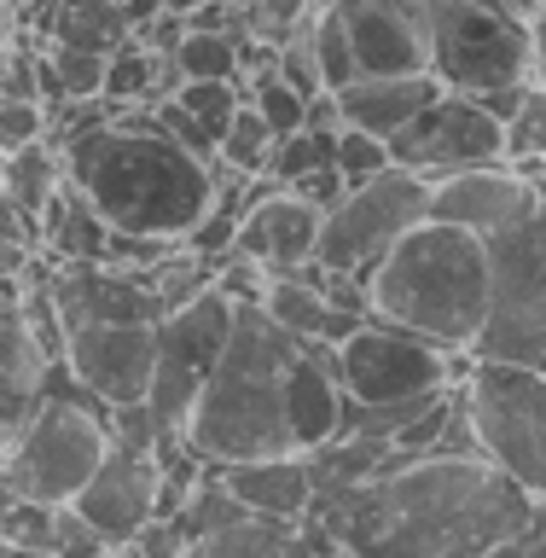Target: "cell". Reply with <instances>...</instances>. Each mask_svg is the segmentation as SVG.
Returning a JSON list of instances; mask_svg holds the SVG:
<instances>
[{
	"label": "cell",
	"instance_id": "cell-13",
	"mask_svg": "<svg viewBox=\"0 0 546 558\" xmlns=\"http://www.w3.org/2000/svg\"><path fill=\"white\" fill-rule=\"evenodd\" d=\"M64 366L99 408H129L151 396L157 366V326L139 320H94L64 338Z\"/></svg>",
	"mask_w": 546,
	"mask_h": 558
},
{
	"label": "cell",
	"instance_id": "cell-36",
	"mask_svg": "<svg viewBox=\"0 0 546 558\" xmlns=\"http://www.w3.org/2000/svg\"><path fill=\"white\" fill-rule=\"evenodd\" d=\"M47 134V105L41 99H0V157L29 146Z\"/></svg>",
	"mask_w": 546,
	"mask_h": 558
},
{
	"label": "cell",
	"instance_id": "cell-10",
	"mask_svg": "<svg viewBox=\"0 0 546 558\" xmlns=\"http://www.w3.org/2000/svg\"><path fill=\"white\" fill-rule=\"evenodd\" d=\"M331 366H338V384L355 408H401V401L448 390V384H460V373H465L460 355L436 349L430 338H418L408 326L378 320V314L343 349H331Z\"/></svg>",
	"mask_w": 546,
	"mask_h": 558
},
{
	"label": "cell",
	"instance_id": "cell-45",
	"mask_svg": "<svg viewBox=\"0 0 546 558\" xmlns=\"http://www.w3.org/2000/svg\"><path fill=\"white\" fill-rule=\"evenodd\" d=\"M221 7H233V12H251V7H256V0H221Z\"/></svg>",
	"mask_w": 546,
	"mask_h": 558
},
{
	"label": "cell",
	"instance_id": "cell-30",
	"mask_svg": "<svg viewBox=\"0 0 546 558\" xmlns=\"http://www.w3.org/2000/svg\"><path fill=\"white\" fill-rule=\"evenodd\" d=\"M308 41H314V52H320V76H326L331 94L361 76V70H355V52H349V35H343V24H338V12H331V7L308 17Z\"/></svg>",
	"mask_w": 546,
	"mask_h": 558
},
{
	"label": "cell",
	"instance_id": "cell-14",
	"mask_svg": "<svg viewBox=\"0 0 546 558\" xmlns=\"http://www.w3.org/2000/svg\"><path fill=\"white\" fill-rule=\"evenodd\" d=\"M70 506L87 518V530L105 547H129L151 518H163V471H157V453L111 442V453L99 460V471L87 477V488Z\"/></svg>",
	"mask_w": 546,
	"mask_h": 558
},
{
	"label": "cell",
	"instance_id": "cell-32",
	"mask_svg": "<svg viewBox=\"0 0 546 558\" xmlns=\"http://www.w3.org/2000/svg\"><path fill=\"white\" fill-rule=\"evenodd\" d=\"M396 157H390V140H378V134H366V129H338V169H343V181L349 186H361V181H373L378 169H390Z\"/></svg>",
	"mask_w": 546,
	"mask_h": 558
},
{
	"label": "cell",
	"instance_id": "cell-23",
	"mask_svg": "<svg viewBox=\"0 0 546 558\" xmlns=\"http://www.w3.org/2000/svg\"><path fill=\"white\" fill-rule=\"evenodd\" d=\"M41 221H47L41 239L52 244V251H59V262H105V251H111V233H117V227L105 221L99 209L87 204L70 181L47 198Z\"/></svg>",
	"mask_w": 546,
	"mask_h": 558
},
{
	"label": "cell",
	"instance_id": "cell-24",
	"mask_svg": "<svg viewBox=\"0 0 546 558\" xmlns=\"http://www.w3.org/2000/svg\"><path fill=\"white\" fill-rule=\"evenodd\" d=\"M59 186H64V151L52 146L47 134L0 157V192H7V198L24 209V216L41 221V209H47V198H52Z\"/></svg>",
	"mask_w": 546,
	"mask_h": 558
},
{
	"label": "cell",
	"instance_id": "cell-29",
	"mask_svg": "<svg viewBox=\"0 0 546 558\" xmlns=\"http://www.w3.org/2000/svg\"><path fill=\"white\" fill-rule=\"evenodd\" d=\"M338 163V129H296L286 140H274V157H268V174L279 186H291L296 174L308 169H326Z\"/></svg>",
	"mask_w": 546,
	"mask_h": 558
},
{
	"label": "cell",
	"instance_id": "cell-35",
	"mask_svg": "<svg viewBox=\"0 0 546 558\" xmlns=\"http://www.w3.org/2000/svg\"><path fill=\"white\" fill-rule=\"evenodd\" d=\"M308 17H314V0H256V7L244 12V29L268 35V41H291Z\"/></svg>",
	"mask_w": 546,
	"mask_h": 558
},
{
	"label": "cell",
	"instance_id": "cell-8",
	"mask_svg": "<svg viewBox=\"0 0 546 558\" xmlns=\"http://www.w3.org/2000/svg\"><path fill=\"white\" fill-rule=\"evenodd\" d=\"M430 12V76L448 94H488L530 82V17L495 0H425Z\"/></svg>",
	"mask_w": 546,
	"mask_h": 558
},
{
	"label": "cell",
	"instance_id": "cell-27",
	"mask_svg": "<svg viewBox=\"0 0 546 558\" xmlns=\"http://www.w3.org/2000/svg\"><path fill=\"white\" fill-rule=\"evenodd\" d=\"M262 308H268L291 338H314V331H320V314H326V296H320V286H308V279H296V274H274Z\"/></svg>",
	"mask_w": 546,
	"mask_h": 558
},
{
	"label": "cell",
	"instance_id": "cell-22",
	"mask_svg": "<svg viewBox=\"0 0 546 558\" xmlns=\"http://www.w3.org/2000/svg\"><path fill=\"white\" fill-rule=\"evenodd\" d=\"M24 24H41V41H59V47H87V52H111L122 41H134L129 17H122L117 0H41V12L24 7L17 12Z\"/></svg>",
	"mask_w": 546,
	"mask_h": 558
},
{
	"label": "cell",
	"instance_id": "cell-7",
	"mask_svg": "<svg viewBox=\"0 0 546 558\" xmlns=\"http://www.w3.org/2000/svg\"><path fill=\"white\" fill-rule=\"evenodd\" d=\"M488 251V314L471 343L477 361L535 366L546 349V204L483 239Z\"/></svg>",
	"mask_w": 546,
	"mask_h": 558
},
{
	"label": "cell",
	"instance_id": "cell-28",
	"mask_svg": "<svg viewBox=\"0 0 546 558\" xmlns=\"http://www.w3.org/2000/svg\"><path fill=\"white\" fill-rule=\"evenodd\" d=\"M41 64L52 70L64 99H105V52H87V47H59V41H41Z\"/></svg>",
	"mask_w": 546,
	"mask_h": 558
},
{
	"label": "cell",
	"instance_id": "cell-11",
	"mask_svg": "<svg viewBox=\"0 0 546 558\" xmlns=\"http://www.w3.org/2000/svg\"><path fill=\"white\" fill-rule=\"evenodd\" d=\"M233 314H239V303L209 279L198 296H186L181 308H169L163 320H157V366H151V396H146L157 425L186 430L192 401H198L204 378L216 373V361L227 349Z\"/></svg>",
	"mask_w": 546,
	"mask_h": 558
},
{
	"label": "cell",
	"instance_id": "cell-15",
	"mask_svg": "<svg viewBox=\"0 0 546 558\" xmlns=\"http://www.w3.org/2000/svg\"><path fill=\"white\" fill-rule=\"evenodd\" d=\"M361 76H418L430 70V12L425 0H338Z\"/></svg>",
	"mask_w": 546,
	"mask_h": 558
},
{
	"label": "cell",
	"instance_id": "cell-33",
	"mask_svg": "<svg viewBox=\"0 0 546 558\" xmlns=\"http://www.w3.org/2000/svg\"><path fill=\"white\" fill-rule=\"evenodd\" d=\"M174 99H181L216 140H221V129H227V117L244 105V99H239V82H181V87H174Z\"/></svg>",
	"mask_w": 546,
	"mask_h": 558
},
{
	"label": "cell",
	"instance_id": "cell-5",
	"mask_svg": "<svg viewBox=\"0 0 546 558\" xmlns=\"http://www.w3.org/2000/svg\"><path fill=\"white\" fill-rule=\"evenodd\" d=\"M94 396L70 378L64 361L47 366V396L35 418L17 430V442L7 448V488L47 506H70L87 488V477L99 471V460L111 453V425Z\"/></svg>",
	"mask_w": 546,
	"mask_h": 558
},
{
	"label": "cell",
	"instance_id": "cell-1",
	"mask_svg": "<svg viewBox=\"0 0 546 558\" xmlns=\"http://www.w3.org/2000/svg\"><path fill=\"white\" fill-rule=\"evenodd\" d=\"M541 500L488 453H413L373 477L320 488L308 518L355 558H483L523 535Z\"/></svg>",
	"mask_w": 546,
	"mask_h": 558
},
{
	"label": "cell",
	"instance_id": "cell-6",
	"mask_svg": "<svg viewBox=\"0 0 546 558\" xmlns=\"http://www.w3.org/2000/svg\"><path fill=\"white\" fill-rule=\"evenodd\" d=\"M460 401L477 436V453H488L518 488L546 506V373L518 361H465Z\"/></svg>",
	"mask_w": 546,
	"mask_h": 558
},
{
	"label": "cell",
	"instance_id": "cell-18",
	"mask_svg": "<svg viewBox=\"0 0 546 558\" xmlns=\"http://www.w3.org/2000/svg\"><path fill=\"white\" fill-rule=\"evenodd\" d=\"M314 244H320V209L308 198H296L291 186H279L262 204L244 209L233 251L256 256L268 274H291L303 262H314Z\"/></svg>",
	"mask_w": 546,
	"mask_h": 558
},
{
	"label": "cell",
	"instance_id": "cell-19",
	"mask_svg": "<svg viewBox=\"0 0 546 558\" xmlns=\"http://www.w3.org/2000/svg\"><path fill=\"white\" fill-rule=\"evenodd\" d=\"M216 477L233 488V500L256 518H308L314 506V477L308 453H262V460H227L209 465Z\"/></svg>",
	"mask_w": 546,
	"mask_h": 558
},
{
	"label": "cell",
	"instance_id": "cell-21",
	"mask_svg": "<svg viewBox=\"0 0 546 558\" xmlns=\"http://www.w3.org/2000/svg\"><path fill=\"white\" fill-rule=\"evenodd\" d=\"M436 94H442V82H436L430 70H418V76H355L349 87H338V105H343L349 129L390 140V134L408 129Z\"/></svg>",
	"mask_w": 546,
	"mask_h": 558
},
{
	"label": "cell",
	"instance_id": "cell-17",
	"mask_svg": "<svg viewBox=\"0 0 546 558\" xmlns=\"http://www.w3.org/2000/svg\"><path fill=\"white\" fill-rule=\"evenodd\" d=\"M530 209H535V186L512 163H477V169H453L430 181V221L465 227L477 239L512 227Z\"/></svg>",
	"mask_w": 546,
	"mask_h": 558
},
{
	"label": "cell",
	"instance_id": "cell-46",
	"mask_svg": "<svg viewBox=\"0 0 546 558\" xmlns=\"http://www.w3.org/2000/svg\"><path fill=\"white\" fill-rule=\"evenodd\" d=\"M24 7H35V0H7V12H24Z\"/></svg>",
	"mask_w": 546,
	"mask_h": 558
},
{
	"label": "cell",
	"instance_id": "cell-16",
	"mask_svg": "<svg viewBox=\"0 0 546 558\" xmlns=\"http://www.w3.org/2000/svg\"><path fill=\"white\" fill-rule=\"evenodd\" d=\"M47 343L35 338L29 308H24V279H0V448L17 442V430L35 418L47 396Z\"/></svg>",
	"mask_w": 546,
	"mask_h": 558
},
{
	"label": "cell",
	"instance_id": "cell-31",
	"mask_svg": "<svg viewBox=\"0 0 546 558\" xmlns=\"http://www.w3.org/2000/svg\"><path fill=\"white\" fill-rule=\"evenodd\" d=\"M523 157H546V87L535 82L518 111L506 117V163H523Z\"/></svg>",
	"mask_w": 546,
	"mask_h": 558
},
{
	"label": "cell",
	"instance_id": "cell-40",
	"mask_svg": "<svg viewBox=\"0 0 546 558\" xmlns=\"http://www.w3.org/2000/svg\"><path fill=\"white\" fill-rule=\"evenodd\" d=\"M308 129H343V105H338V94H314L308 99Z\"/></svg>",
	"mask_w": 546,
	"mask_h": 558
},
{
	"label": "cell",
	"instance_id": "cell-48",
	"mask_svg": "<svg viewBox=\"0 0 546 558\" xmlns=\"http://www.w3.org/2000/svg\"><path fill=\"white\" fill-rule=\"evenodd\" d=\"M535 373H546V349H541V361H535Z\"/></svg>",
	"mask_w": 546,
	"mask_h": 558
},
{
	"label": "cell",
	"instance_id": "cell-34",
	"mask_svg": "<svg viewBox=\"0 0 546 558\" xmlns=\"http://www.w3.org/2000/svg\"><path fill=\"white\" fill-rule=\"evenodd\" d=\"M279 76H286L303 99H314V94H326V76H320V52H314V41H308V24L291 35V41H279Z\"/></svg>",
	"mask_w": 546,
	"mask_h": 558
},
{
	"label": "cell",
	"instance_id": "cell-2",
	"mask_svg": "<svg viewBox=\"0 0 546 558\" xmlns=\"http://www.w3.org/2000/svg\"><path fill=\"white\" fill-rule=\"evenodd\" d=\"M64 181L99 209L117 233L181 244L216 204V163L192 157L157 129L151 105L105 117L64 146Z\"/></svg>",
	"mask_w": 546,
	"mask_h": 558
},
{
	"label": "cell",
	"instance_id": "cell-38",
	"mask_svg": "<svg viewBox=\"0 0 546 558\" xmlns=\"http://www.w3.org/2000/svg\"><path fill=\"white\" fill-rule=\"evenodd\" d=\"M523 94H530V82H506V87H488V94H471V99H477L483 111L506 129V117H512L518 105H523Z\"/></svg>",
	"mask_w": 546,
	"mask_h": 558
},
{
	"label": "cell",
	"instance_id": "cell-3",
	"mask_svg": "<svg viewBox=\"0 0 546 558\" xmlns=\"http://www.w3.org/2000/svg\"><path fill=\"white\" fill-rule=\"evenodd\" d=\"M296 343L262 303L233 314L227 349L216 373L204 378L198 401L186 413V442L198 460H262V453H296L291 430V361Z\"/></svg>",
	"mask_w": 546,
	"mask_h": 558
},
{
	"label": "cell",
	"instance_id": "cell-4",
	"mask_svg": "<svg viewBox=\"0 0 546 558\" xmlns=\"http://www.w3.org/2000/svg\"><path fill=\"white\" fill-rule=\"evenodd\" d=\"M366 286H373L378 320L408 326L448 355H471L488 314V251L477 233L425 216L390 244Z\"/></svg>",
	"mask_w": 546,
	"mask_h": 558
},
{
	"label": "cell",
	"instance_id": "cell-20",
	"mask_svg": "<svg viewBox=\"0 0 546 558\" xmlns=\"http://www.w3.org/2000/svg\"><path fill=\"white\" fill-rule=\"evenodd\" d=\"M331 535L314 518H256L244 512L216 535H198L186 558H320Z\"/></svg>",
	"mask_w": 546,
	"mask_h": 558
},
{
	"label": "cell",
	"instance_id": "cell-26",
	"mask_svg": "<svg viewBox=\"0 0 546 558\" xmlns=\"http://www.w3.org/2000/svg\"><path fill=\"white\" fill-rule=\"evenodd\" d=\"M268 157H274V129L262 122L256 105H239L216 140V163L239 169V174H268Z\"/></svg>",
	"mask_w": 546,
	"mask_h": 558
},
{
	"label": "cell",
	"instance_id": "cell-43",
	"mask_svg": "<svg viewBox=\"0 0 546 558\" xmlns=\"http://www.w3.org/2000/svg\"><path fill=\"white\" fill-rule=\"evenodd\" d=\"M7 47H12V29H7V17H0V59H7Z\"/></svg>",
	"mask_w": 546,
	"mask_h": 558
},
{
	"label": "cell",
	"instance_id": "cell-37",
	"mask_svg": "<svg viewBox=\"0 0 546 558\" xmlns=\"http://www.w3.org/2000/svg\"><path fill=\"white\" fill-rule=\"evenodd\" d=\"M291 192H296V198H308V204L326 216V209H331V204H338L343 192H349V181H343V169H338V163H326V169H308V174H296V181H291Z\"/></svg>",
	"mask_w": 546,
	"mask_h": 558
},
{
	"label": "cell",
	"instance_id": "cell-42",
	"mask_svg": "<svg viewBox=\"0 0 546 558\" xmlns=\"http://www.w3.org/2000/svg\"><path fill=\"white\" fill-rule=\"evenodd\" d=\"M163 7H169V12H181V17H186V12H198V7H204V0H163Z\"/></svg>",
	"mask_w": 546,
	"mask_h": 558
},
{
	"label": "cell",
	"instance_id": "cell-41",
	"mask_svg": "<svg viewBox=\"0 0 546 558\" xmlns=\"http://www.w3.org/2000/svg\"><path fill=\"white\" fill-rule=\"evenodd\" d=\"M495 7H506V12H518V17H535V12H541V0H495Z\"/></svg>",
	"mask_w": 546,
	"mask_h": 558
},
{
	"label": "cell",
	"instance_id": "cell-12",
	"mask_svg": "<svg viewBox=\"0 0 546 558\" xmlns=\"http://www.w3.org/2000/svg\"><path fill=\"white\" fill-rule=\"evenodd\" d=\"M390 157L401 169H418L425 181L477 163H506V129L471 94H436L401 134H390Z\"/></svg>",
	"mask_w": 546,
	"mask_h": 558
},
{
	"label": "cell",
	"instance_id": "cell-39",
	"mask_svg": "<svg viewBox=\"0 0 546 558\" xmlns=\"http://www.w3.org/2000/svg\"><path fill=\"white\" fill-rule=\"evenodd\" d=\"M530 82L546 87V12L530 17Z\"/></svg>",
	"mask_w": 546,
	"mask_h": 558
},
{
	"label": "cell",
	"instance_id": "cell-9",
	"mask_svg": "<svg viewBox=\"0 0 546 558\" xmlns=\"http://www.w3.org/2000/svg\"><path fill=\"white\" fill-rule=\"evenodd\" d=\"M430 216V181L418 169H378L373 181L349 186L338 204L320 216V244L314 262L338 274H373L401 233H413Z\"/></svg>",
	"mask_w": 546,
	"mask_h": 558
},
{
	"label": "cell",
	"instance_id": "cell-47",
	"mask_svg": "<svg viewBox=\"0 0 546 558\" xmlns=\"http://www.w3.org/2000/svg\"><path fill=\"white\" fill-rule=\"evenodd\" d=\"M0 483H7V448H0Z\"/></svg>",
	"mask_w": 546,
	"mask_h": 558
},
{
	"label": "cell",
	"instance_id": "cell-25",
	"mask_svg": "<svg viewBox=\"0 0 546 558\" xmlns=\"http://www.w3.org/2000/svg\"><path fill=\"white\" fill-rule=\"evenodd\" d=\"M239 29H192L186 24V35L169 47L174 76H181V82H239V52H233Z\"/></svg>",
	"mask_w": 546,
	"mask_h": 558
},
{
	"label": "cell",
	"instance_id": "cell-44",
	"mask_svg": "<svg viewBox=\"0 0 546 558\" xmlns=\"http://www.w3.org/2000/svg\"><path fill=\"white\" fill-rule=\"evenodd\" d=\"M320 558H355V553H349V547H338V541H331V547H326Z\"/></svg>",
	"mask_w": 546,
	"mask_h": 558
}]
</instances>
